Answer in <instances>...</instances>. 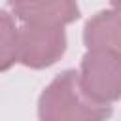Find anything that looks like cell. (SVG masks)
I'll list each match as a JSON object with an SVG mask.
<instances>
[{
  "label": "cell",
  "instance_id": "cell-6",
  "mask_svg": "<svg viewBox=\"0 0 121 121\" xmlns=\"http://www.w3.org/2000/svg\"><path fill=\"white\" fill-rule=\"evenodd\" d=\"M2 70H8L11 64L17 62V36L19 28L15 26L11 15L2 11Z\"/></svg>",
  "mask_w": 121,
  "mask_h": 121
},
{
  "label": "cell",
  "instance_id": "cell-3",
  "mask_svg": "<svg viewBox=\"0 0 121 121\" xmlns=\"http://www.w3.org/2000/svg\"><path fill=\"white\" fill-rule=\"evenodd\" d=\"M66 51L64 26L23 23L17 36V62L28 68H47Z\"/></svg>",
  "mask_w": 121,
  "mask_h": 121
},
{
  "label": "cell",
  "instance_id": "cell-4",
  "mask_svg": "<svg viewBox=\"0 0 121 121\" xmlns=\"http://www.w3.org/2000/svg\"><path fill=\"white\" fill-rule=\"evenodd\" d=\"M9 6L19 21L34 25L64 26L79 17L78 0H25Z\"/></svg>",
  "mask_w": 121,
  "mask_h": 121
},
{
  "label": "cell",
  "instance_id": "cell-5",
  "mask_svg": "<svg viewBox=\"0 0 121 121\" xmlns=\"http://www.w3.org/2000/svg\"><path fill=\"white\" fill-rule=\"evenodd\" d=\"M87 49H102L121 57V11L106 9L93 15L83 28Z\"/></svg>",
  "mask_w": 121,
  "mask_h": 121
},
{
  "label": "cell",
  "instance_id": "cell-2",
  "mask_svg": "<svg viewBox=\"0 0 121 121\" xmlns=\"http://www.w3.org/2000/svg\"><path fill=\"white\" fill-rule=\"evenodd\" d=\"M83 91L100 104L121 98V57L102 49H87L79 66Z\"/></svg>",
  "mask_w": 121,
  "mask_h": 121
},
{
  "label": "cell",
  "instance_id": "cell-1",
  "mask_svg": "<svg viewBox=\"0 0 121 121\" xmlns=\"http://www.w3.org/2000/svg\"><path fill=\"white\" fill-rule=\"evenodd\" d=\"M112 115L110 104L93 100L81 87L79 72H60L40 95V121H106Z\"/></svg>",
  "mask_w": 121,
  "mask_h": 121
},
{
  "label": "cell",
  "instance_id": "cell-8",
  "mask_svg": "<svg viewBox=\"0 0 121 121\" xmlns=\"http://www.w3.org/2000/svg\"><path fill=\"white\" fill-rule=\"evenodd\" d=\"M15 2H25V0H9V4H15Z\"/></svg>",
  "mask_w": 121,
  "mask_h": 121
},
{
  "label": "cell",
  "instance_id": "cell-7",
  "mask_svg": "<svg viewBox=\"0 0 121 121\" xmlns=\"http://www.w3.org/2000/svg\"><path fill=\"white\" fill-rule=\"evenodd\" d=\"M112 2V6H113V9H117V11H121V0H110Z\"/></svg>",
  "mask_w": 121,
  "mask_h": 121
}]
</instances>
